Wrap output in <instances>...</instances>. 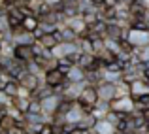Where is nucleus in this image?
Listing matches in <instances>:
<instances>
[{
	"label": "nucleus",
	"mask_w": 149,
	"mask_h": 134,
	"mask_svg": "<svg viewBox=\"0 0 149 134\" xmlns=\"http://www.w3.org/2000/svg\"><path fill=\"white\" fill-rule=\"evenodd\" d=\"M13 4H17V0H4V6H13Z\"/></svg>",
	"instance_id": "nucleus-19"
},
{
	"label": "nucleus",
	"mask_w": 149,
	"mask_h": 134,
	"mask_svg": "<svg viewBox=\"0 0 149 134\" xmlns=\"http://www.w3.org/2000/svg\"><path fill=\"white\" fill-rule=\"evenodd\" d=\"M40 29V19L34 17V15H26L25 19H23V30L29 34H32L34 30Z\"/></svg>",
	"instance_id": "nucleus-11"
},
{
	"label": "nucleus",
	"mask_w": 149,
	"mask_h": 134,
	"mask_svg": "<svg viewBox=\"0 0 149 134\" xmlns=\"http://www.w3.org/2000/svg\"><path fill=\"white\" fill-rule=\"evenodd\" d=\"M13 59H17L23 64H29L30 61H34V49L32 45H13Z\"/></svg>",
	"instance_id": "nucleus-4"
},
{
	"label": "nucleus",
	"mask_w": 149,
	"mask_h": 134,
	"mask_svg": "<svg viewBox=\"0 0 149 134\" xmlns=\"http://www.w3.org/2000/svg\"><path fill=\"white\" fill-rule=\"evenodd\" d=\"M96 91H98V96L102 102H111L113 98H117V83L113 81H102V83L96 85Z\"/></svg>",
	"instance_id": "nucleus-2"
},
{
	"label": "nucleus",
	"mask_w": 149,
	"mask_h": 134,
	"mask_svg": "<svg viewBox=\"0 0 149 134\" xmlns=\"http://www.w3.org/2000/svg\"><path fill=\"white\" fill-rule=\"evenodd\" d=\"M140 113H142V117H143V119H146V123L149 125V108H146V110H142V112H140Z\"/></svg>",
	"instance_id": "nucleus-17"
},
{
	"label": "nucleus",
	"mask_w": 149,
	"mask_h": 134,
	"mask_svg": "<svg viewBox=\"0 0 149 134\" xmlns=\"http://www.w3.org/2000/svg\"><path fill=\"white\" fill-rule=\"evenodd\" d=\"M0 57H2V53H0Z\"/></svg>",
	"instance_id": "nucleus-22"
},
{
	"label": "nucleus",
	"mask_w": 149,
	"mask_h": 134,
	"mask_svg": "<svg viewBox=\"0 0 149 134\" xmlns=\"http://www.w3.org/2000/svg\"><path fill=\"white\" fill-rule=\"evenodd\" d=\"M30 115H38V113H42V102L40 100H32L30 102V110H29ZM26 113V115H29Z\"/></svg>",
	"instance_id": "nucleus-15"
},
{
	"label": "nucleus",
	"mask_w": 149,
	"mask_h": 134,
	"mask_svg": "<svg viewBox=\"0 0 149 134\" xmlns=\"http://www.w3.org/2000/svg\"><path fill=\"white\" fill-rule=\"evenodd\" d=\"M109 108L111 112L117 113H125V115H132L136 112V102L132 96H117L109 102Z\"/></svg>",
	"instance_id": "nucleus-1"
},
{
	"label": "nucleus",
	"mask_w": 149,
	"mask_h": 134,
	"mask_svg": "<svg viewBox=\"0 0 149 134\" xmlns=\"http://www.w3.org/2000/svg\"><path fill=\"white\" fill-rule=\"evenodd\" d=\"M44 83L47 85V87L57 89V87H61V85H66L68 81H66V76L61 72V70L53 68V70H47V72H45V76H44Z\"/></svg>",
	"instance_id": "nucleus-3"
},
{
	"label": "nucleus",
	"mask_w": 149,
	"mask_h": 134,
	"mask_svg": "<svg viewBox=\"0 0 149 134\" xmlns=\"http://www.w3.org/2000/svg\"><path fill=\"white\" fill-rule=\"evenodd\" d=\"M61 32H62V38H64V42L66 44H76L77 40H79V36H77L76 32H74L70 27H61Z\"/></svg>",
	"instance_id": "nucleus-13"
},
{
	"label": "nucleus",
	"mask_w": 149,
	"mask_h": 134,
	"mask_svg": "<svg viewBox=\"0 0 149 134\" xmlns=\"http://www.w3.org/2000/svg\"><path fill=\"white\" fill-rule=\"evenodd\" d=\"M30 102H32V98L29 96H19V98H13V108L17 110L19 113H23V115H26L30 110Z\"/></svg>",
	"instance_id": "nucleus-10"
},
{
	"label": "nucleus",
	"mask_w": 149,
	"mask_h": 134,
	"mask_svg": "<svg viewBox=\"0 0 149 134\" xmlns=\"http://www.w3.org/2000/svg\"><path fill=\"white\" fill-rule=\"evenodd\" d=\"M70 134H93V131H85V128H79V127H76Z\"/></svg>",
	"instance_id": "nucleus-16"
},
{
	"label": "nucleus",
	"mask_w": 149,
	"mask_h": 134,
	"mask_svg": "<svg viewBox=\"0 0 149 134\" xmlns=\"http://www.w3.org/2000/svg\"><path fill=\"white\" fill-rule=\"evenodd\" d=\"M130 2H134V0H121V4H125V6H128Z\"/></svg>",
	"instance_id": "nucleus-20"
},
{
	"label": "nucleus",
	"mask_w": 149,
	"mask_h": 134,
	"mask_svg": "<svg viewBox=\"0 0 149 134\" xmlns=\"http://www.w3.org/2000/svg\"><path fill=\"white\" fill-rule=\"evenodd\" d=\"M89 2H91L93 6H96V8H102V4H104V0H89Z\"/></svg>",
	"instance_id": "nucleus-18"
},
{
	"label": "nucleus",
	"mask_w": 149,
	"mask_h": 134,
	"mask_svg": "<svg viewBox=\"0 0 149 134\" xmlns=\"http://www.w3.org/2000/svg\"><path fill=\"white\" fill-rule=\"evenodd\" d=\"M93 132H96V134H115V125H111L109 121H106V119H100L98 123H96V127L93 128Z\"/></svg>",
	"instance_id": "nucleus-12"
},
{
	"label": "nucleus",
	"mask_w": 149,
	"mask_h": 134,
	"mask_svg": "<svg viewBox=\"0 0 149 134\" xmlns=\"http://www.w3.org/2000/svg\"><path fill=\"white\" fill-rule=\"evenodd\" d=\"M19 83H21V87H23V89L29 91L30 94H32L34 91H38V89L42 87V85H40V76H36V74H30V72L26 74V76L23 77Z\"/></svg>",
	"instance_id": "nucleus-7"
},
{
	"label": "nucleus",
	"mask_w": 149,
	"mask_h": 134,
	"mask_svg": "<svg viewBox=\"0 0 149 134\" xmlns=\"http://www.w3.org/2000/svg\"><path fill=\"white\" fill-rule=\"evenodd\" d=\"M143 94H149V83L147 81H143L142 77L136 80V81H132L130 83V96L136 100V98L143 96Z\"/></svg>",
	"instance_id": "nucleus-8"
},
{
	"label": "nucleus",
	"mask_w": 149,
	"mask_h": 134,
	"mask_svg": "<svg viewBox=\"0 0 149 134\" xmlns=\"http://www.w3.org/2000/svg\"><path fill=\"white\" fill-rule=\"evenodd\" d=\"M72 68H74V64L68 61V59H58V61H57V70H61L64 76H68V72Z\"/></svg>",
	"instance_id": "nucleus-14"
},
{
	"label": "nucleus",
	"mask_w": 149,
	"mask_h": 134,
	"mask_svg": "<svg viewBox=\"0 0 149 134\" xmlns=\"http://www.w3.org/2000/svg\"><path fill=\"white\" fill-rule=\"evenodd\" d=\"M66 81L72 83V85H81V83L85 85L87 83V81H85V70L79 68V66H74L68 72V76H66Z\"/></svg>",
	"instance_id": "nucleus-9"
},
{
	"label": "nucleus",
	"mask_w": 149,
	"mask_h": 134,
	"mask_svg": "<svg viewBox=\"0 0 149 134\" xmlns=\"http://www.w3.org/2000/svg\"><path fill=\"white\" fill-rule=\"evenodd\" d=\"M61 100H62V96H58V94H53V96L42 100V113H44V115H49L51 119H53V115L57 113V110H58Z\"/></svg>",
	"instance_id": "nucleus-6"
},
{
	"label": "nucleus",
	"mask_w": 149,
	"mask_h": 134,
	"mask_svg": "<svg viewBox=\"0 0 149 134\" xmlns=\"http://www.w3.org/2000/svg\"><path fill=\"white\" fill-rule=\"evenodd\" d=\"M127 42H130L134 47H146L149 45V30H128Z\"/></svg>",
	"instance_id": "nucleus-5"
},
{
	"label": "nucleus",
	"mask_w": 149,
	"mask_h": 134,
	"mask_svg": "<svg viewBox=\"0 0 149 134\" xmlns=\"http://www.w3.org/2000/svg\"><path fill=\"white\" fill-rule=\"evenodd\" d=\"M61 134H70V132H64V131H62V132H61Z\"/></svg>",
	"instance_id": "nucleus-21"
}]
</instances>
